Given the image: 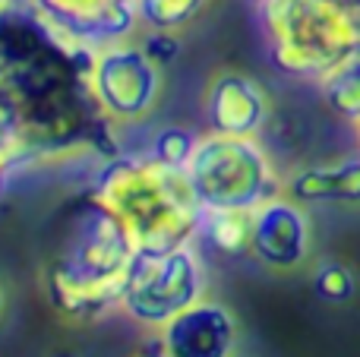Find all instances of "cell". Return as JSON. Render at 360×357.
I'll use <instances>...</instances> for the list:
<instances>
[{
	"label": "cell",
	"mask_w": 360,
	"mask_h": 357,
	"mask_svg": "<svg viewBox=\"0 0 360 357\" xmlns=\"http://www.w3.org/2000/svg\"><path fill=\"white\" fill-rule=\"evenodd\" d=\"M0 149L16 152L22 162H32L29 143H25V126H22V111L19 101L13 95V89L6 86V79L0 76Z\"/></svg>",
	"instance_id": "cell-16"
},
{
	"label": "cell",
	"mask_w": 360,
	"mask_h": 357,
	"mask_svg": "<svg viewBox=\"0 0 360 357\" xmlns=\"http://www.w3.org/2000/svg\"><path fill=\"white\" fill-rule=\"evenodd\" d=\"M237 316L218 301H196L158 329V345L168 357H234Z\"/></svg>",
	"instance_id": "cell-9"
},
{
	"label": "cell",
	"mask_w": 360,
	"mask_h": 357,
	"mask_svg": "<svg viewBox=\"0 0 360 357\" xmlns=\"http://www.w3.org/2000/svg\"><path fill=\"white\" fill-rule=\"evenodd\" d=\"M51 357H73V354H67V351H57V354H51Z\"/></svg>",
	"instance_id": "cell-24"
},
{
	"label": "cell",
	"mask_w": 360,
	"mask_h": 357,
	"mask_svg": "<svg viewBox=\"0 0 360 357\" xmlns=\"http://www.w3.org/2000/svg\"><path fill=\"white\" fill-rule=\"evenodd\" d=\"M310 282L316 297L326 304H351L357 294V275L351 272L348 263H342L335 257L316 259L310 272Z\"/></svg>",
	"instance_id": "cell-15"
},
{
	"label": "cell",
	"mask_w": 360,
	"mask_h": 357,
	"mask_svg": "<svg viewBox=\"0 0 360 357\" xmlns=\"http://www.w3.org/2000/svg\"><path fill=\"white\" fill-rule=\"evenodd\" d=\"M139 357H168V354H165V351H162V345H158L155 351H149V354H139Z\"/></svg>",
	"instance_id": "cell-20"
},
{
	"label": "cell",
	"mask_w": 360,
	"mask_h": 357,
	"mask_svg": "<svg viewBox=\"0 0 360 357\" xmlns=\"http://www.w3.org/2000/svg\"><path fill=\"white\" fill-rule=\"evenodd\" d=\"M272 114V98L266 86L250 73L221 67L209 76L202 92L205 133L218 136H256Z\"/></svg>",
	"instance_id": "cell-8"
},
{
	"label": "cell",
	"mask_w": 360,
	"mask_h": 357,
	"mask_svg": "<svg viewBox=\"0 0 360 357\" xmlns=\"http://www.w3.org/2000/svg\"><path fill=\"white\" fill-rule=\"evenodd\" d=\"M13 4H16V0H0V13H4V10H10Z\"/></svg>",
	"instance_id": "cell-22"
},
{
	"label": "cell",
	"mask_w": 360,
	"mask_h": 357,
	"mask_svg": "<svg viewBox=\"0 0 360 357\" xmlns=\"http://www.w3.org/2000/svg\"><path fill=\"white\" fill-rule=\"evenodd\" d=\"M184 174L199 209H256L285 190L256 136L202 133Z\"/></svg>",
	"instance_id": "cell-4"
},
{
	"label": "cell",
	"mask_w": 360,
	"mask_h": 357,
	"mask_svg": "<svg viewBox=\"0 0 360 357\" xmlns=\"http://www.w3.org/2000/svg\"><path fill=\"white\" fill-rule=\"evenodd\" d=\"M259 10L272 63L285 76L319 82L332 67L360 54L357 0H272Z\"/></svg>",
	"instance_id": "cell-3"
},
{
	"label": "cell",
	"mask_w": 360,
	"mask_h": 357,
	"mask_svg": "<svg viewBox=\"0 0 360 357\" xmlns=\"http://www.w3.org/2000/svg\"><path fill=\"white\" fill-rule=\"evenodd\" d=\"M212 0H136L139 29L184 32L209 10Z\"/></svg>",
	"instance_id": "cell-14"
},
{
	"label": "cell",
	"mask_w": 360,
	"mask_h": 357,
	"mask_svg": "<svg viewBox=\"0 0 360 357\" xmlns=\"http://www.w3.org/2000/svg\"><path fill=\"white\" fill-rule=\"evenodd\" d=\"M205 244L228 257H250L253 240V209H202L199 231Z\"/></svg>",
	"instance_id": "cell-12"
},
{
	"label": "cell",
	"mask_w": 360,
	"mask_h": 357,
	"mask_svg": "<svg viewBox=\"0 0 360 357\" xmlns=\"http://www.w3.org/2000/svg\"><path fill=\"white\" fill-rule=\"evenodd\" d=\"M38 13L57 29L86 44H105L130 38L139 29L136 0H32Z\"/></svg>",
	"instance_id": "cell-10"
},
{
	"label": "cell",
	"mask_w": 360,
	"mask_h": 357,
	"mask_svg": "<svg viewBox=\"0 0 360 357\" xmlns=\"http://www.w3.org/2000/svg\"><path fill=\"white\" fill-rule=\"evenodd\" d=\"M319 92H323L326 105L338 114V117L357 124L360 120V54H351L338 67L319 79Z\"/></svg>",
	"instance_id": "cell-13"
},
{
	"label": "cell",
	"mask_w": 360,
	"mask_h": 357,
	"mask_svg": "<svg viewBox=\"0 0 360 357\" xmlns=\"http://www.w3.org/2000/svg\"><path fill=\"white\" fill-rule=\"evenodd\" d=\"M4 310H6V294H4V288H0V316H4Z\"/></svg>",
	"instance_id": "cell-21"
},
{
	"label": "cell",
	"mask_w": 360,
	"mask_h": 357,
	"mask_svg": "<svg viewBox=\"0 0 360 357\" xmlns=\"http://www.w3.org/2000/svg\"><path fill=\"white\" fill-rule=\"evenodd\" d=\"M354 130H357V152H360V120L354 124Z\"/></svg>",
	"instance_id": "cell-23"
},
{
	"label": "cell",
	"mask_w": 360,
	"mask_h": 357,
	"mask_svg": "<svg viewBox=\"0 0 360 357\" xmlns=\"http://www.w3.org/2000/svg\"><path fill=\"white\" fill-rule=\"evenodd\" d=\"M313 225L304 202L278 193L253 209V240L250 257L259 259L266 269L297 272L310 259Z\"/></svg>",
	"instance_id": "cell-7"
},
{
	"label": "cell",
	"mask_w": 360,
	"mask_h": 357,
	"mask_svg": "<svg viewBox=\"0 0 360 357\" xmlns=\"http://www.w3.org/2000/svg\"><path fill=\"white\" fill-rule=\"evenodd\" d=\"M199 133H193L190 126H162L152 139V158H158L168 168H186L190 155L196 152Z\"/></svg>",
	"instance_id": "cell-17"
},
{
	"label": "cell",
	"mask_w": 360,
	"mask_h": 357,
	"mask_svg": "<svg viewBox=\"0 0 360 357\" xmlns=\"http://www.w3.org/2000/svg\"><path fill=\"white\" fill-rule=\"evenodd\" d=\"M130 231L139 253H168L199 231V209L190 181L152 155L111 158L92 190Z\"/></svg>",
	"instance_id": "cell-2"
},
{
	"label": "cell",
	"mask_w": 360,
	"mask_h": 357,
	"mask_svg": "<svg viewBox=\"0 0 360 357\" xmlns=\"http://www.w3.org/2000/svg\"><path fill=\"white\" fill-rule=\"evenodd\" d=\"M136 257L130 231L98 196L73 200L54 225V247L44 266L54 310L86 323L120 307Z\"/></svg>",
	"instance_id": "cell-1"
},
{
	"label": "cell",
	"mask_w": 360,
	"mask_h": 357,
	"mask_svg": "<svg viewBox=\"0 0 360 357\" xmlns=\"http://www.w3.org/2000/svg\"><path fill=\"white\" fill-rule=\"evenodd\" d=\"M143 51L158 63L162 70H168L180 54V35L177 32H158V29H146V35H139Z\"/></svg>",
	"instance_id": "cell-18"
},
{
	"label": "cell",
	"mask_w": 360,
	"mask_h": 357,
	"mask_svg": "<svg viewBox=\"0 0 360 357\" xmlns=\"http://www.w3.org/2000/svg\"><path fill=\"white\" fill-rule=\"evenodd\" d=\"M256 4H259V6H266V4H272V0H256Z\"/></svg>",
	"instance_id": "cell-25"
},
{
	"label": "cell",
	"mask_w": 360,
	"mask_h": 357,
	"mask_svg": "<svg viewBox=\"0 0 360 357\" xmlns=\"http://www.w3.org/2000/svg\"><path fill=\"white\" fill-rule=\"evenodd\" d=\"M297 202H354L360 206V152L338 162H319L288 174L285 190Z\"/></svg>",
	"instance_id": "cell-11"
},
{
	"label": "cell",
	"mask_w": 360,
	"mask_h": 357,
	"mask_svg": "<svg viewBox=\"0 0 360 357\" xmlns=\"http://www.w3.org/2000/svg\"><path fill=\"white\" fill-rule=\"evenodd\" d=\"M19 164H25V162L16 155V152H10V149H0V187H4V183L10 181V174L19 168Z\"/></svg>",
	"instance_id": "cell-19"
},
{
	"label": "cell",
	"mask_w": 360,
	"mask_h": 357,
	"mask_svg": "<svg viewBox=\"0 0 360 357\" xmlns=\"http://www.w3.org/2000/svg\"><path fill=\"white\" fill-rule=\"evenodd\" d=\"M205 285H209V275L193 240L168 253H139L127 278L120 310L136 326L158 332L177 313L202 301Z\"/></svg>",
	"instance_id": "cell-5"
},
{
	"label": "cell",
	"mask_w": 360,
	"mask_h": 357,
	"mask_svg": "<svg viewBox=\"0 0 360 357\" xmlns=\"http://www.w3.org/2000/svg\"><path fill=\"white\" fill-rule=\"evenodd\" d=\"M89 86L101 114L114 126H133L152 117L162 101L165 70L133 38L95 44Z\"/></svg>",
	"instance_id": "cell-6"
}]
</instances>
